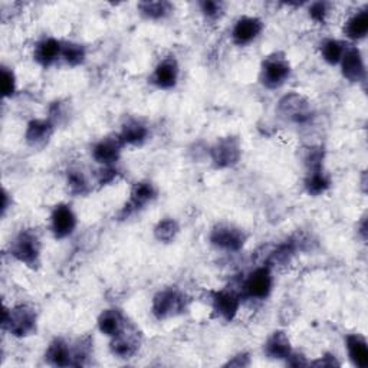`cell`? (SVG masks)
I'll use <instances>...</instances> for the list:
<instances>
[{
	"mask_svg": "<svg viewBox=\"0 0 368 368\" xmlns=\"http://www.w3.org/2000/svg\"><path fill=\"white\" fill-rule=\"evenodd\" d=\"M3 327L13 335L27 336L36 331V312L31 306L19 305L3 311Z\"/></svg>",
	"mask_w": 368,
	"mask_h": 368,
	"instance_id": "1",
	"label": "cell"
},
{
	"mask_svg": "<svg viewBox=\"0 0 368 368\" xmlns=\"http://www.w3.org/2000/svg\"><path fill=\"white\" fill-rule=\"evenodd\" d=\"M10 255L16 258L19 262L35 268L39 263L40 243L34 232L25 230L19 233L10 246Z\"/></svg>",
	"mask_w": 368,
	"mask_h": 368,
	"instance_id": "2",
	"label": "cell"
},
{
	"mask_svg": "<svg viewBox=\"0 0 368 368\" xmlns=\"http://www.w3.org/2000/svg\"><path fill=\"white\" fill-rule=\"evenodd\" d=\"M186 309V297L177 289L160 291L153 301V314L158 319H166L182 314Z\"/></svg>",
	"mask_w": 368,
	"mask_h": 368,
	"instance_id": "3",
	"label": "cell"
},
{
	"mask_svg": "<svg viewBox=\"0 0 368 368\" xmlns=\"http://www.w3.org/2000/svg\"><path fill=\"white\" fill-rule=\"evenodd\" d=\"M278 112L285 120L293 121L297 124H304L311 119V107L309 102L298 95V94H289L281 99L278 106Z\"/></svg>",
	"mask_w": 368,
	"mask_h": 368,
	"instance_id": "4",
	"label": "cell"
},
{
	"mask_svg": "<svg viewBox=\"0 0 368 368\" xmlns=\"http://www.w3.org/2000/svg\"><path fill=\"white\" fill-rule=\"evenodd\" d=\"M212 160L217 169H228L234 166L241 158V144L234 137L219 140L212 147Z\"/></svg>",
	"mask_w": 368,
	"mask_h": 368,
	"instance_id": "5",
	"label": "cell"
},
{
	"mask_svg": "<svg viewBox=\"0 0 368 368\" xmlns=\"http://www.w3.org/2000/svg\"><path fill=\"white\" fill-rule=\"evenodd\" d=\"M272 273L269 267H262L254 271L245 281L243 291L247 297L255 299H265L272 291Z\"/></svg>",
	"mask_w": 368,
	"mask_h": 368,
	"instance_id": "6",
	"label": "cell"
},
{
	"mask_svg": "<svg viewBox=\"0 0 368 368\" xmlns=\"http://www.w3.org/2000/svg\"><path fill=\"white\" fill-rule=\"evenodd\" d=\"M210 241L217 247L236 252V250L243 247L246 242V234L243 233V230L234 226L219 225L212 230Z\"/></svg>",
	"mask_w": 368,
	"mask_h": 368,
	"instance_id": "7",
	"label": "cell"
},
{
	"mask_svg": "<svg viewBox=\"0 0 368 368\" xmlns=\"http://www.w3.org/2000/svg\"><path fill=\"white\" fill-rule=\"evenodd\" d=\"M291 75L289 64L282 58H269L262 68V82L268 88H278Z\"/></svg>",
	"mask_w": 368,
	"mask_h": 368,
	"instance_id": "8",
	"label": "cell"
},
{
	"mask_svg": "<svg viewBox=\"0 0 368 368\" xmlns=\"http://www.w3.org/2000/svg\"><path fill=\"white\" fill-rule=\"evenodd\" d=\"M140 347L138 332L134 328H123L112 336L111 351L120 358H131Z\"/></svg>",
	"mask_w": 368,
	"mask_h": 368,
	"instance_id": "9",
	"label": "cell"
},
{
	"mask_svg": "<svg viewBox=\"0 0 368 368\" xmlns=\"http://www.w3.org/2000/svg\"><path fill=\"white\" fill-rule=\"evenodd\" d=\"M51 219H52V232L55 234V238L58 239H64L75 230L77 216L66 204L56 206Z\"/></svg>",
	"mask_w": 368,
	"mask_h": 368,
	"instance_id": "10",
	"label": "cell"
},
{
	"mask_svg": "<svg viewBox=\"0 0 368 368\" xmlns=\"http://www.w3.org/2000/svg\"><path fill=\"white\" fill-rule=\"evenodd\" d=\"M262 27L263 23L258 18H249V16L241 18L233 27L232 32L233 42L241 47L247 45V43L258 38V35L262 32Z\"/></svg>",
	"mask_w": 368,
	"mask_h": 368,
	"instance_id": "11",
	"label": "cell"
},
{
	"mask_svg": "<svg viewBox=\"0 0 368 368\" xmlns=\"http://www.w3.org/2000/svg\"><path fill=\"white\" fill-rule=\"evenodd\" d=\"M343 75L351 82H361L365 79V66L363 56L357 48H348L344 51L343 60Z\"/></svg>",
	"mask_w": 368,
	"mask_h": 368,
	"instance_id": "12",
	"label": "cell"
},
{
	"mask_svg": "<svg viewBox=\"0 0 368 368\" xmlns=\"http://www.w3.org/2000/svg\"><path fill=\"white\" fill-rule=\"evenodd\" d=\"M239 305V295L233 291H220L213 295V309L226 321H232L238 314Z\"/></svg>",
	"mask_w": 368,
	"mask_h": 368,
	"instance_id": "13",
	"label": "cell"
},
{
	"mask_svg": "<svg viewBox=\"0 0 368 368\" xmlns=\"http://www.w3.org/2000/svg\"><path fill=\"white\" fill-rule=\"evenodd\" d=\"M123 141L120 137L106 138L99 141L93 150V156L95 161L102 166H112L120 158Z\"/></svg>",
	"mask_w": 368,
	"mask_h": 368,
	"instance_id": "14",
	"label": "cell"
},
{
	"mask_svg": "<svg viewBox=\"0 0 368 368\" xmlns=\"http://www.w3.org/2000/svg\"><path fill=\"white\" fill-rule=\"evenodd\" d=\"M179 78V65L175 62L174 58H167V60L161 61L153 75V81L158 88H163V90H169L173 88L177 82Z\"/></svg>",
	"mask_w": 368,
	"mask_h": 368,
	"instance_id": "15",
	"label": "cell"
},
{
	"mask_svg": "<svg viewBox=\"0 0 368 368\" xmlns=\"http://www.w3.org/2000/svg\"><path fill=\"white\" fill-rule=\"evenodd\" d=\"M156 188L149 182H140L131 190V197L128 204L125 206L127 216L131 212H136L138 209H143L147 203H150L156 197Z\"/></svg>",
	"mask_w": 368,
	"mask_h": 368,
	"instance_id": "16",
	"label": "cell"
},
{
	"mask_svg": "<svg viewBox=\"0 0 368 368\" xmlns=\"http://www.w3.org/2000/svg\"><path fill=\"white\" fill-rule=\"evenodd\" d=\"M53 125L47 120H34L29 123L26 130V141L32 147H43L51 138Z\"/></svg>",
	"mask_w": 368,
	"mask_h": 368,
	"instance_id": "17",
	"label": "cell"
},
{
	"mask_svg": "<svg viewBox=\"0 0 368 368\" xmlns=\"http://www.w3.org/2000/svg\"><path fill=\"white\" fill-rule=\"evenodd\" d=\"M265 352L269 358L273 360H285L291 356V343L289 338L285 332L276 331L269 338L267 344H265Z\"/></svg>",
	"mask_w": 368,
	"mask_h": 368,
	"instance_id": "18",
	"label": "cell"
},
{
	"mask_svg": "<svg viewBox=\"0 0 368 368\" xmlns=\"http://www.w3.org/2000/svg\"><path fill=\"white\" fill-rule=\"evenodd\" d=\"M61 53H62V43L53 38H48L38 43V47L35 49V60L43 66H49L60 58Z\"/></svg>",
	"mask_w": 368,
	"mask_h": 368,
	"instance_id": "19",
	"label": "cell"
},
{
	"mask_svg": "<svg viewBox=\"0 0 368 368\" xmlns=\"http://www.w3.org/2000/svg\"><path fill=\"white\" fill-rule=\"evenodd\" d=\"M347 348L351 361L360 368L368 367V347L363 336L351 334L347 336Z\"/></svg>",
	"mask_w": 368,
	"mask_h": 368,
	"instance_id": "20",
	"label": "cell"
},
{
	"mask_svg": "<svg viewBox=\"0 0 368 368\" xmlns=\"http://www.w3.org/2000/svg\"><path fill=\"white\" fill-rule=\"evenodd\" d=\"M45 357H47L48 363L55 365V367L72 365V352L69 349L68 344L64 340H60V338L51 343Z\"/></svg>",
	"mask_w": 368,
	"mask_h": 368,
	"instance_id": "21",
	"label": "cell"
},
{
	"mask_svg": "<svg viewBox=\"0 0 368 368\" xmlns=\"http://www.w3.org/2000/svg\"><path fill=\"white\" fill-rule=\"evenodd\" d=\"M124 318L120 311L116 309H107L98 318V328L102 334L108 336H114L124 326Z\"/></svg>",
	"mask_w": 368,
	"mask_h": 368,
	"instance_id": "22",
	"label": "cell"
},
{
	"mask_svg": "<svg viewBox=\"0 0 368 368\" xmlns=\"http://www.w3.org/2000/svg\"><path fill=\"white\" fill-rule=\"evenodd\" d=\"M147 136H149V130L145 128V125L138 121H128L123 127V131L119 137L121 138L123 144L138 145L145 141Z\"/></svg>",
	"mask_w": 368,
	"mask_h": 368,
	"instance_id": "23",
	"label": "cell"
},
{
	"mask_svg": "<svg viewBox=\"0 0 368 368\" xmlns=\"http://www.w3.org/2000/svg\"><path fill=\"white\" fill-rule=\"evenodd\" d=\"M368 32V12L361 10L356 13L347 25H345V34L351 39H363Z\"/></svg>",
	"mask_w": 368,
	"mask_h": 368,
	"instance_id": "24",
	"label": "cell"
},
{
	"mask_svg": "<svg viewBox=\"0 0 368 368\" xmlns=\"http://www.w3.org/2000/svg\"><path fill=\"white\" fill-rule=\"evenodd\" d=\"M305 187L308 190L309 195L318 196L323 193L328 187H330V180L322 170L317 171H308L306 180H305Z\"/></svg>",
	"mask_w": 368,
	"mask_h": 368,
	"instance_id": "25",
	"label": "cell"
},
{
	"mask_svg": "<svg viewBox=\"0 0 368 368\" xmlns=\"http://www.w3.org/2000/svg\"><path fill=\"white\" fill-rule=\"evenodd\" d=\"M344 47L341 42L338 40H334V39H330V40H326L322 43L321 47V53H322V58L326 60L328 64L331 65H335L338 62H341L343 60V55H344Z\"/></svg>",
	"mask_w": 368,
	"mask_h": 368,
	"instance_id": "26",
	"label": "cell"
},
{
	"mask_svg": "<svg viewBox=\"0 0 368 368\" xmlns=\"http://www.w3.org/2000/svg\"><path fill=\"white\" fill-rule=\"evenodd\" d=\"M66 183H68L71 193H73V195L82 196V195H86L88 190H90V186H88V180L85 177V174L77 169L68 170Z\"/></svg>",
	"mask_w": 368,
	"mask_h": 368,
	"instance_id": "27",
	"label": "cell"
},
{
	"mask_svg": "<svg viewBox=\"0 0 368 368\" xmlns=\"http://www.w3.org/2000/svg\"><path fill=\"white\" fill-rule=\"evenodd\" d=\"M140 12L149 19H161L171 12V5L167 2H141Z\"/></svg>",
	"mask_w": 368,
	"mask_h": 368,
	"instance_id": "28",
	"label": "cell"
},
{
	"mask_svg": "<svg viewBox=\"0 0 368 368\" xmlns=\"http://www.w3.org/2000/svg\"><path fill=\"white\" fill-rule=\"evenodd\" d=\"M177 233H179V225L174 219L161 220V222L154 229L156 239L160 242H166V243L171 242Z\"/></svg>",
	"mask_w": 368,
	"mask_h": 368,
	"instance_id": "29",
	"label": "cell"
},
{
	"mask_svg": "<svg viewBox=\"0 0 368 368\" xmlns=\"http://www.w3.org/2000/svg\"><path fill=\"white\" fill-rule=\"evenodd\" d=\"M62 58L66 61V64L77 66L84 62L85 60V49L79 43H73V42H66L62 43Z\"/></svg>",
	"mask_w": 368,
	"mask_h": 368,
	"instance_id": "30",
	"label": "cell"
},
{
	"mask_svg": "<svg viewBox=\"0 0 368 368\" xmlns=\"http://www.w3.org/2000/svg\"><path fill=\"white\" fill-rule=\"evenodd\" d=\"M16 91V81H14V73L9 68H2V93L3 97H12Z\"/></svg>",
	"mask_w": 368,
	"mask_h": 368,
	"instance_id": "31",
	"label": "cell"
},
{
	"mask_svg": "<svg viewBox=\"0 0 368 368\" xmlns=\"http://www.w3.org/2000/svg\"><path fill=\"white\" fill-rule=\"evenodd\" d=\"M327 12H328V8H327V3L323 2H317V3H312L311 8H309V14H311V18L315 21V22H322L326 21V16H327Z\"/></svg>",
	"mask_w": 368,
	"mask_h": 368,
	"instance_id": "32",
	"label": "cell"
},
{
	"mask_svg": "<svg viewBox=\"0 0 368 368\" xmlns=\"http://www.w3.org/2000/svg\"><path fill=\"white\" fill-rule=\"evenodd\" d=\"M200 8H201V12L208 18H216L217 14L220 13V10H222V6H220V3L210 2V0H208V2H201Z\"/></svg>",
	"mask_w": 368,
	"mask_h": 368,
	"instance_id": "33",
	"label": "cell"
},
{
	"mask_svg": "<svg viewBox=\"0 0 368 368\" xmlns=\"http://www.w3.org/2000/svg\"><path fill=\"white\" fill-rule=\"evenodd\" d=\"M116 177V171L111 169V166H104L98 173V182L99 184H108Z\"/></svg>",
	"mask_w": 368,
	"mask_h": 368,
	"instance_id": "34",
	"label": "cell"
},
{
	"mask_svg": "<svg viewBox=\"0 0 368 368\" xmlns=\"http://www.w3.org/2000/svg\"><path fill=\"white\" fill-rule=\"evenodd\" d=\"M314 365H322V367H332V365H338V363L334 360V357L331 356H327L323 357V360H319V361H315Z\"/></svg>",
	"mask_w": 368,
	"mask_h": 368,
	"instance_id": "35",
	"label": "cell"
},
{
	"mask_svg": "<svg viewBox=\"0 0 368 368\" xmlns=\"http://www.w3.org/2000/svg\"><path fill=\"white\" fill-rule=\"evenodd\" d=\"M289 360V364L293 365V367H299V365H306V361L304 360V357L301 356V358H298V356H292V352H291V356L286 358Z\"/></svg>",
	"mask_w": 368,
	"mask_h": 368,
	"instance_id": "36",
	"label": "cell"
}]
</instances>
